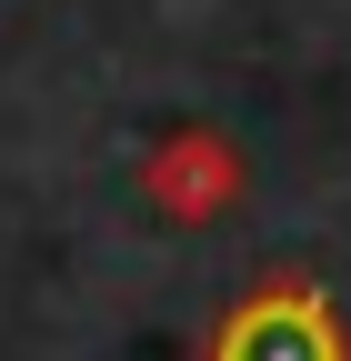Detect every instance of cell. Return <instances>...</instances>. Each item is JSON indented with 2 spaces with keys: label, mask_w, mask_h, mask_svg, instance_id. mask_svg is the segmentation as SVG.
Wrapping results in <instances>:
<instances>
[{
  "label": "cell",
  "mask_w": 351,
  "mask_h": 361,
  "mask_svg": "<svg viewBox=\"0 0 351 361\" xmlns=\"http://www.w3.org/2000/svg\"><path fill=\"white\" fill-rule=\"evenodd\" d=\"M211 361H351V331L331 322L321 281H301V271H271V281H251L221 331H211Z\"/></svg>",
  "instance_id": "1"
},
{
  "label": "cell",
  "mask_w": 351,
  "mask_h": 361,
  "mask_svg": "<svg viewBox=\"0 0 351 361\" xmlns=\"http://www.w3.org/2000/svg\"><path fill=\"white\" fill-rule=\"evenodd\" d=\"M241 151H231V130H211V121H181V130H161V141L141 151V201L161 221H221L241 201Z\"/></svg>",
  "instance_id": "2"
}]
</instances>
